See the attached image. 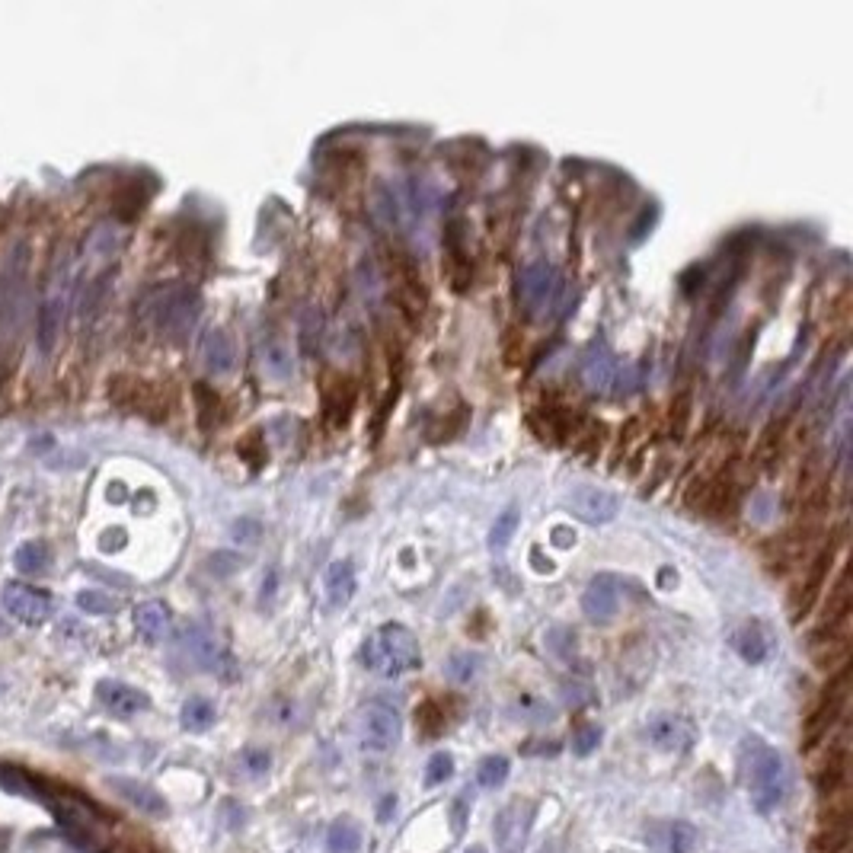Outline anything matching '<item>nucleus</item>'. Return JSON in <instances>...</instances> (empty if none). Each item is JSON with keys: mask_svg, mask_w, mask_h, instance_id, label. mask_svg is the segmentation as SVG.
Here are the masks:
<instances>
[{"mask_svg": "<svg viewBox=\"0 0 853 853\" xmlns=\"http://www.w3.org/2000/svg\"><path fill=\"white\" fill-rule=\"evenodd\" d=\"M259 361H262V371H266V378L291 381L294 355H291V346H288L285 339H266V342H262Z\"/></svg>", "mask_w": 853, "mask_h": 853, "instance_id": "nucleus-26", "label": "nucleus"}, {"mask_svg": "<svg viewBox=\"0 0 853 853\" xmlns=\"http://www.w3.org/2000/svg\"><path fill=\"white\" fill-rule=\"evenodd\" d=\"M196 400H198V419H202V429H211L215 419H218V406H221V400H218V393L211 391L208 384L196 387Z\"/></svg>", "mask_w": 853, "mask_h": 853, "instance_id": "nucleus-41", "label": "nucleus"}, {"mask_svg": "<svg viewBox=\"0 0 853 853\" xmlns=\"http://www.w3.org/2000/svg\"><path fill=\"white\" fill-rule=\"evenodd\" d=\"M508 774H512V764H508L505 755H486L480 764H476V783H480L482 789L505 787Z\"/></svg>", "mask_w": 853, "mask_h": 853, "instance_id": "nucleus-32", "label": "nucleus"}, {"mask_svg": "<svg viewBox=\"0 0 853 853\" xmlns=\"http://www.w3.org/2000/svg\"><path fill=\"white\" fill-rule=\"evenodd\" d=\"M326 850L330 853H359L361 831L352 818H336L326 831Z\"/></svg>", "mask_w": 853, "mask_h": 853, "instance_id": "nucleus-29", "label": "nucleus"}, {"mask_svg": "<svg viewBox=\"0 0 853 853\" xmlns=\"http://www.w3.org/2000/svg\"><path fill=\"white\" fill-rule=\"evenodd\" d=\"M847 691H850V668H838L834 671V677L828 681V687L821 691L818 704H815V710L808 713L806 719V745L812 748V745H818L821 738L828 736V732L834 729V726L840 723V716H844V706H847Z\"/></svg>", "mask_w": 853, "mask_h": 853, "instance_id": "nucleus-5", "label": "nucleus"}, {"mask_svg": "<svg viewBox=\"0 0 853 853\" xmlns=\"http://www.w3.org/2000/svg\"><path fill=\"white\" fill-rule=\"evenodd\" d=\"M470 799H473L470 793H461V796L454 799V831H457V834H461V828H463V812H467Z\"/></svg>", "mask_w": 853, "mask_h": 853, "instance_id": "nucleus-48", "label": "nucleus"}, {"mask_svg": "<svg viewBox=\"0 0 853 853\" xmlns=\"http://www.w3.org/2000/svg\"><path fill=\"white\" fill-rule=\"evenodd\" d=\"M636 432H639V419L633 416V419H626V425L620 429V438H617V451H614V467L620 463V457H624V451L630 448L633 444V438H636Z\"/></svg>", "mask_w": 853, "mask_h": 853, "instance_id": "nucleus-46", "label": "nucleus"}, {"mask_svg": "<svg viewBox=\"0 0 853 853\" xmlns=\"http://www.w3.org/2000/svg\"><path fill=\"white\" fill-rule=\"evenodd\" d=\"M518 524H522V512H518V508H505L493 522V528H489V550H493V553L508 550L512 537L518 534Z\"/></svg>", "mask_w": 853, "mask_h": 853, "instance_id": "nucleus-31", "label": "nucleus"}, {"mask_svg": "<svg viewBox=\"0 0 853 853\" xmlns=\"http://www.w3.org/2000/svg\"><path fill=\"white\" fill-rule=\"evenodd\" d=\"M240 767L247 770L249 777H266L269 767H272V755H269L266 748H243Z\"/></svg>", "mask_w": 853, "mask_h": 853, "instance_id": "nucleus-42", "label": "nucleus"}, {"mask_svg": "<svg viewBox=\"0 0 853 853\" xmlns=\"http://www.w3.org/2000/svg\"><path fill=\"white\" fill-rule=\"evenodd\" d=\"M480 668H482L480 652H454V655L448 658V665H444V671H448V677L454 685H470V681L480 675Z\"/></svg>", "mask_w": 853, "mask_h": 853, "instance_id": "nucleus-34", "label": "nucleus"}, {"mask_svg": "<svg viewBox=\"0 0 853 853\" xmlns=\"http://www.w3.org/2000/svg\"><path fill=\"white\" fill-rule=\"evenodd\" d=\"M569 508H573V515L579 518V522L585 524H607L617 518L620 512V499L611 493V489H601V486H579L573 489V495H569Z\"/></svg>", "mask_w": 853, "mask_h": 853, "instance_id": "nucleus-13", "label": "nucleus"}, {"mask_svg": "<svg viewBox=\"0 0 853 853\" xmlns=\"http://www.w3.org/2000/svg\"><path fill=\"white\" fill-rule=\"evenodd\" d=\"M416 726H419V732H422V736L435 738V736H442V732L448 729V713L442 710V704H438V700H425V704L416 710Z\"/></svg>", "mask_w": 853, "mask_h": 853, "instance_id": "nucleus-37", "label": "nucleus"}, {"mask_svg": "<svg viewBox=\"0 0 853 853\" xmlns=\"http://www.w3.org/2000/svg\"><path fill=\"white\" fill-rule=\"evenodd\" d=\"M531 560H534V569L537 573H553V560H543L541 556V550H531Z\"/></svg>", "mask_w": 853, "mask_h": 853, "instance_id": "nucleus-50", "label": "nucleus"}, {"mask_svg": "<svg viewBox=\"0 0 853 853\" xmlns=\"http://www.w3.org/2000/svg\"><path fill=\"white\" fill-rule=\"evenodd\" d=\"M403 738V719L384 700H371L359 713V745L368 755H387Z\"/></svg>", "mask_w": 853, "mask_h": 853, "instance_id": "nucleus-4", "label": "nucleus"}, {"mask_svg": "<svg viewBox=\"0 0 853 853\" xmlns=\"http://www.w3.org/2000/svg\"><path fill=\"white\" fill-rule=\"evenodd\" d=\"M0 604H4V611H7L16 624H26V626L46 624L55 614V601L48 598L42 588L23 585V582H7L4 592H0Z\"/></svg>", "mask_w": 853, "mask_h": 853, "instance_id": "nucleus-9", "label": "nucleus"}, {"mask_svg": "<svg viewBox=\"0 0 853 853\" xmlns=\"http://www.w3.org/2000/svg\"><path fill=\"white\" fill-rule=\"evenodd\" d=\"M556 291H560V272H556L553 262H547V259L528 262V266L522 269V275H518V300H522L528 317L547 313Z\"/></svg>", "mask_w": 853, "mask_h": 853, "instance_id": "nucleus-8", "label": "nucleus"}, {"mask_svg": "<svg viewBox=\"0 0 853 853\" xmlns=\"http://www.w3.org/2000/svg\"><path fill=\"white\" fill-rule=\"evenodd\" d=\"M738 764H742V780L751 796V806L761 815L777 812L789 796V767L780 751L764 738L745 736Z\"/></svg>", "mask_w": 853, "mask_h": 853, "instance_id": "nucleus-1", "label": "nucleus"}, {"mask_svg": "<svg viewBox=\"0 0 853 853\" xmlns=\"http://www.w3.org/2000/svg\"><path fill=\"white\" fill-rule=\"evenodd\" d=\"M106 787H109L122 802H128L131 808H137L141 815H150V818H167L169 815L167 799H163L154 787L135 780V777H106Z\"/></svg>", "mask_w": 853, "mask_h": 853, "instance_id": "nucleus-14", "label": "nucleus"}, {"mask_svg": "<svg viewBox=\"0 0 853 853\" xmlns=\"http://www.w3.org/2000/svg\"><path fill=\"white\" fill-rule=\"evenodd\" d=\"M48 563H52V553H48V547L42 541L23 543V547L14 553V566H16V573H23V575L48 573Z\"/></svg>", "mask_w": 853, "mask_h": 853, "instance_id": "nucleus-30", "label": "nucleus"}, {"mask_svg": "<svg viewBox=\"0 0 853 853\" xmlns=\"http://www.w3.org/2000/svg\"><path fill=\"white\" fill-rule=\"evenodd\" d=\"M787 425H789V416H780V419H770L767 429L761 432V442H757V463L761 467H774L777 457H780L783 451V438H787Z\"/></svg>", "mask_w": 853, "mask_h": 853, "instance_id": "nucleus-27", "label": "nucleus"}, {"mask_svg": "<svg viewBox=\"0 0 853 853\" xmlns=\"http://www.w3.org/2000/svg\"><path fill=\"white\" fill-rule=\"evenodd\" d=\"M550 541H553V547H560V550H569L575 543V531L573 528H566V524H556L553 531H550Z\"/></svg>", "mask_w": 853, "mask_h": 853, "instance_id": "nucleus-47", "label": "nucleus"}, {"mask_svg": "<svg viewBox=\"0 0 853 853\" xmlns=\"http://www.w3.org/2000/svg\"><path fill=\"white\" fill-rule=\"evenodd\" d=\"M135 630L147 643H160L169 633V607L163 601H144L135 607Z\"/></svg>", "mask_w": 853, "mask_h": 853, "instance_id": "nucleus-25", "label": "nucleus"}, {"mask_svg": "<svg viewBox=\"0 0 853 853\" xmlns=\"http://www.w3.org/2000/svg\"><path fill=\"white\" fill-rule=\"evenodd\" d=\"M323 592H326V601H330V607H346L349 601L355 598V592H359V575H355V566L352 560H336L330 563V569H326V579H323Z\"/></svg>", "mask_w": 853, "mask_h": 853, "instance_id": "nucleus-20", "label": "nucleus"}, {"mask_svg": "<svg viewBox=\"0 0 853 853\" xmlns=\"http://www.w3.org/2000/svg\"><path fill=\"white\" fill-rule=\"evenodd\" d=\"M198 310H202V298H198L196 288L173 285V288H163L154 298V304H150V323H154L163 336L179 339L196 326Z\"/></svg>", "mask_w": 853, "mask_h": 853, "instance_id": "nucleus-3", "label": "nucleus"}, {"mask_svg": "<svg viewBox=\"0 0 853 853\" xmlns=\"http://www.w3.org/2000/svg\"><path fill=\"white\" fill-rule=\"evenodd\" d=\"M218 719V710L208 697H189L179 710V723L186 732H208Z\"/></svg>", "mask_w": 853, "mask_h": 853, "instance_id": "nucleus-28", "label": "nucleus"}, {"mask_svg": "<svg viewBox=\"0 0 853 853\" xmlns=\"http://www.w3.org/2000/svg\"><path fill=\"white\" fill-rule=\"evenodd\" d=\"M444 247H448V279L454 291H467L470 281H473V266H470V256L463 249V230L461 224H451L448 234H444Z\"/></svg>", "mask_w": 853, "mask_h": 853, "instance_id": "nucleus-22", "label": "nucleus"}, {"mask_svg": "<svg viewBox=\"0 0 853 853\" xmlns=\"http://www.w3.org/2000/svg\"><path fill=\"white\" fill-rule=\"evenodd\" d=\"M387 272H391V285H393V294H397L400 310L410 320H416L419 313H422L425 300H429V291H425V285H422L419 266L412 262L410 253L391 247L387 249Z\"/></svg>", "mask_w": 853, "mask_h": 853, "instance_id": "nucleus-6", "label": "nucleus"}, {"mask_svg": "<svg viewBox=\"0 0 853 853\" xmlns=\"http://www.w3.org/2000/svg\"><path fill=\"white\" fill-rule=\"evenodd\" d=\"M74 604H77V611L93 614V617H109V614H118V607H122V604H118V598L99 592V588H86V592H77Z\"/></svg>", "mask_w": 853, "mask_h": 853, "instance_id": "nucleus-35", "label": "nucleus"}, {"mask_svg": "<svg viewBox=\"0 0 853 853\" xmlns=\"http://www.w3.org/2000/svg\"><path fill=\"white\" fill-rule=\"evenodd\" d=\"M691 410H694V393H691V391H681L675 400H671V410H668V435L675 438V442H685V438H687V425H691Z\"/></svg>", "mask_w": 853, "mask_h": 853, "instance_id": "nucleus-33", "label": "nucleus"}, {"mask_svg": "<svg viewBox=\"0 0 853 853\" xmlns=\"http://www.w3.org/2000/svg\"><path fill=\"white\" fill-rule=\"evenodd\" d=\"M361 662L368 671L381 677H403L410 671L422 668V649L410 626L384 624L365 639L361 645Z\"/></svg>", "mask_w": 853, "mask_h": 853, "instance_id": "nucleus-2", "label": "nucleus"}, {"mask_svg": "<svg viewBox=\"0 0 853 853\" xmlns=\"http://www.w3.org/2000/svg\"><path fill=\"white\" fill-rule=\"evenodd\" d=\"M397 397H400V378H393V387L387 391V397L381 400V406H378V419H374V442H378V438L384 435V422H387V416H391V410H393V403H397Z\"/></svg>", "mask_w": 853, "mask_h": 853, "instance_id": "nucleus-44", "label": "nucleus"}, {"mask_svg": "<svg viewBox=\"0 0 853 853\" xmlns=\"http://www.w3.org/2000/svg\"><path fill=\"white\" fill-rule=\"evenodd\" d=\"M234 361H237V352H234L230 336L224 330H211L208 336L202 339V365L208 368V374H215V378L230 374L234 371Z\"/></svg>", "mask_w": 853, "mask_h": 853, "instance_id": "nucleus-23", "label": "nucleus"}, {"mask_svg": "<svg viewBox=\"0 0 853 853\" xmlns=\"http://www.w3.org/2000/svg\"><path fill=\"white\" fill-rule=\"evenodd\" d=\"M467 853H486V850H482V847H470Z\"/></svg>", "mask_w": 853, "mask_h": 853, "instance_id": "nucleus-51", "label": "nucleus"}, {"mask_svg": "<svg viewBox=\"0 0 853 853\" xmlns=\"http://www.w3.org/2000/svg\"><path fill=\"white\" fill-rule=\"evenodd\" d=\"M643 736L655 751L675 755V751H687L694 745V726L685 716H675V713H655V716L645 719Z\"/></svg>", "mask_w": 853, "mask_h": 853, "instance_id": "nucleus-11", "label": "nucleus"}, {"mask_svg": "<svg viewBox=\"0 0 853 853\" xmlns=\"http://www.w3.org/2000/svg\"><path fill=\"white\" fill-rule=\"evenodd\" d=\"M614 378H617V361H614L611 349L594 346L592 352L585 355V361H582V384H585V391L607 393Z\"/></svg>", "mask_w": 853, "mask_h": 853, "instance_id": "nucleus-21", "label": "nucleus"}, {"mask_svg": "<svg viewBox=\"0 0 853 853\" xmlns=\"http://www.w3.org/2000/svg\"><path fill=\"white\" fill-rule=\"evenodd\" d=\"M355 410V384L342 374L323 378V416L330 429H346Z\"/></svg>", "mask_w": 853, "mask_h": 853, "instance_id": "nucleus-16", "label": "nucleus"}, {"mask_svg": "<svg viewBox=\"0 0 853 853\" xmlns=\"http://www.w3.org/2000/svg\"><path fill=\"white\" fill-rule=\"evenodd\" d=\"M531 821H534V806L524 799L508 802L493 821V838L499 844L502 853H522V847L528 844Z\"/></svg>", "mask_w": 853, "mask_h": 853, "instance_id": "nucleus-10", "label": "nucleus"}, {"mask_svg": "<svg viewBox=\"0 0 853 853\" xmlns=\"http://www.w3.org/2000/svg\"><path fill=\"white\" fill-rule=\"evenodd\" d=\"M397 812V796H384L378 806V818L381 821H391V815Z\"/></svg>", "mask_w": 853, "mask_h": 853, "instance_id": "nucleus-49", "label": "nucleus"}, {"mask_svg": "<svg viewBox=\"0 0 853 853\" xmlns=\"http://www.w3.org/2000/svg\"><path fill=\"white\" fill-rule=\"evenodd\" d=\"M601 738H604V729H601L598 723L579 726V729H575V736H573V751L579 757H588L601 745Z\"/></svg>", "mask_w": 853, "mask_h": 853, "instance_id": "nucleus-39", "label": "nucleus"}, {"mask_svg": "<svg viewBox=\"0 0 853 853\" xmlns=\"http://www.w3.org/2000/svg\"><path fill=\"white\" fill-rule=\"evenodd\" d=\"M732 649L738 658L748 665H761L770 658V633L764 630L761 620H745L742 626L732 630Z\"/></svg>", "mask_w": 853, "mask_h": 853, "instance_id": "nucleus-19", "label": "nucleus"}, {"mask_svg": "<svg viewBox=\"0 0 853 853\" xmlns=\"http://www.w3.org/2000/svg\"><path fill=\"white\" fill-rule=\"evenodd\" d=\"M515 713H518L522 719H553V710H550V706L543 704V700L531 697V694H522V697H518Z\"/></svg>", "mask_w": 853, "mask_h": 853, "instance_id": "nucleus-43", "label": "nucleus"}, {"mask_svg": "<svg viewBox=\"0 0 853 853\" xmlns=\"http://www.w3.org/2000/svg\"><path fill=\"white\" fill-rule=\"evenodd\" d=\"M96 700H99V706L116 719H131V716H137V713L150 710V697L141 687H131V685H125V681H116V677L99 681Z\"/></svg>", "mask_w": 853, "mask_h": 853, "instance_id": "nucleus-12", "label": "nucleus"}, {"mask_svg": "<svg viewBox=\"0 0 853 853\" xmlns=\"http://www.w3.org/2000/svg\"><path fill=\"white\" fill-rule=\"evenodd\" d=\"M237 451H240V457L249 463L253 470H259L262 463H266V442H262V432H249V435L240 438V444H237Z\"/></svg>", "mask_w": 853, "mask_h": 853, "instance_id": "nucleus-40", "label": "nucleus"}, {"mask_svg": "<svg viewBox=\"0 0 853 853\" xmlns=\"http://www.w3.org/2000/svg\"><path fill=\"white\" fill-rule=\"evenodd\" d=\"M183 649H186V655H189L192 662H196L198 668H205V671H215L218 665H221V649H218V639L211 636V633L205 630L202 624L186 626Z\"/></svg>", "mask_w": 853, "mask_h": 853, "instance_id": "nucleus-24", "label": "nucleus"}, {"mask_svg": "<svg viewBox=\"0 0 853 853\" xmlns=\"http://www.w3.org/2000/svg\"><path fill=\"white\" fill-rule=\"evenodd\" d=\"M451 777H454V757L448 751H435L425 764V787H442Z\"/></svg>", "mask_w": 853, "mask_h": 853, "instance_id": "nucleus-38", "label": "nucleus"}, {"mask_svg": "<svg viewBox=\"0 0 853 853\" xmlns=\"http://www.w3.org/2000/svg\"><path fill=\"white\" fill-rule=\"evenodd\" d=\"M467 422H470V410L463 403H457L454 410H448V416H444L435 429H429V442H435V444L451 442V438H457L467 429Z\"/></svg>", "mask_w": 853, "mask_h": 853, "instance_id": "nucleus-36", "label": "nucleus"}, {"mask_svg": "<svg viewBox=\"0 0 853 853\" xmlns=\"http://www.w3.org/2000/svg\"><path fill=\"white\" fill-rule=\"evenodd\" d=\"M620 611V582L614 575H594L582 592V614L594 624H607Z\"/></svg>", "mask_w": 853, "mask_h": 853, "instance_id": "nucleus-15", "label": "nucleus"}, {"mask_svg": "<svg viewBox=\"0 0 853 853\" xmlns=\"http://www.w3.org/2000/svg\"><path fill=\"white\" fill-rule=\"evenodd\" d=\"M645 840H649L658 853H694L700 844V834L691 821L675 818V821H655V825L645 831Z\"/></svg>", "mask_w": 853, "mask_h": 853, "instance_id": "nucleus-17", "label": "nucleus"}, {"mask_svg": "<svg viewBox=\"0 0 853 853\" xmlns=\"http://www.w3.org/2000/svg\"><path fill=\"white\" fill-rule=\"evenodd\" d=\"M65 313H67V291L58 279L52 291H48V298L42 300V310H39V349L46 355L52 352L55 342H58L61 326H65Z\"/></svg>", "mask_w": 853, "mask_h": 853, "instance_id": "nucleus-18", "label": "nucleus"}, {"mask_svg": "<svg viewBox=\"0 0 853 853\" xmlns=\"http://www.w3.org/2000/svg\"><path fill=\"white\" fill-rule=\"evenodd\" d=\"M844 531H838V534L831 537V541L825 543V547L815 553V560L808 563V569H806V575H802V582H799V588L793 592V598H789V611H793V620L799 624L802 617H808V611L815 607V601H818V594H821V588L828 585V575H831V569H834V560H838V547H840V541H844Z\"/></svg>", "mask_w": 853, "mask_h": 853, "instance_id": "nucleus-7", "label": "nucleus"}, {"mask_svg": "<svg viewBox=\"0 0 853 853\" xmlns=\"http://www.w3.org/2000/svg\"><path fill=\"white\" fill-rule=\"evenodd\" d=\"M240 566H243V556L240 553H228V550H218V553L208 560V569H211V573H218V575H230V573H237Z\"/></svg>", "mask_w": 853, "mask_h": 853, "instance_id": "nucleus-45", "label": "nucleus"}]
</instances>
